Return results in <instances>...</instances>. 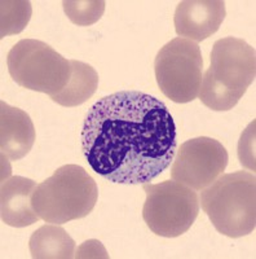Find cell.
<instances>
[{"instance_id": "6da1fadb", "label": "cell", "mask_w": 256, "mask_h": 259, "mask_svg": "<svg viewBox=\"0 0 256 259\" xmlns=\"http://www.w3.org/2000/svg\"><path fill=\"white\" fill-rule=\"evenodd\" d=\"M82 150L94 172L117 184H146L170 167L177 150L174 118L163 101L119 91L89 108Z\"/></svg>"}, {"instance_id": "7a4b0ae2", "label": "cell", "mask_w": 256, "mask_h": 259, "mask_svg": "<svg viewBox=\"0 0 256 259\" xmlns=\"http://www.w3.org/2000/svg\"><path fill=\"white\" fill-rule=\"evenodd\" d=\"M210 61L198 97L211 110H232L255 80V48L243 39L227 36L215 41Z\"/></svg>"}, {"instance_id": "3957f363", "label": "cell", "mask_w": 256, "mask_h": 259, "mask_svg": "<svg viewBox=\"0 0 256 259\" xmlns=\"http://www.w3.org/2000/svg\"><path fill=\"white\" fill-rule=\"evenodd\" d=\"M200 206L219 233L232 239L247 236L256 227V178L236 171L220 175L200 193Z\"/></svg>"}, {"instance_id": "277c9868", "label": "cell", "mask_w": 256, "mask_h": 259, "mask_svg": "<svg viewBox=\"0 0 256 259\" xmlns=\"http://www.w3.org/2000/svg\"><path fill=\"white\" fill-rule=\"evenodd\" d=\"M97 198L93 178L82 166L65 165L38 184L31 201L45 223L64 224L91 214Z\"/></svg>"}, {"instance_id": "5b68a950", "label": "cell", "mask_w": 256, "mask_h": 259, "mask_svg": "<svg viewBox=\"0 0 256 259\" xmlns=\"http://www.w3.org/2000/svg\"><path fill=\"white\" fill-rule=\"evenodd\" d=\"M7 66L18 85L49 97L62 91L71 75L70 60L36 39H22L13 46L7 56Z\"/></svg>"}, {"instance_id": "8992f818", "label": "cell", "mask_w": 256, "mask_h": 259, "mask_svg": "<svg viewBox=\"0 0 256 259\" xmlns=\"http://www.w3.org/2000/svg\"><path fill=\"white\" fill-rule=\"evenodd\" d=\"M146 200L142 218L149 230L161 237H179L190 230L199 214V198L194 189L175 180L142 184Z\"/></svg>"}, {"instance_id": "52a82bcc", "label": "cell", "mask_w": 256, "mask_h": 259, "mask_svg": "<svg viewBox=\"0 0 256 259\" xmlns=\"http://www.w3.org/2000/svg\"><path fill=\"white\" fill-rule=\"evenodd\" d=\"M154 71L166 97L176 104L191 103L198 97L203 77L200 47L189 39H172L157 53Z\"/></svg>"}, {"instance_id": "ba28073f", "label": "cell", "mask_w": 256, "mask_h": 259, "mask_svg": "<svg viewBox=\"0 0 256 259\" xmlns=\"http://www.w3.org/2000/svg\"><path fill=\"white\" fill-rule=\"evenodd\" d=\"M175 154L171 177L194 191H202L225 171L229 154L223 144L207 136L190 139Z\"/></svg>"}, {"instance_id": "9c48e42d", "label": "cell", "mask_w": 256, "mask_h": 259, "mask_svg": "<svg viewBox=\"0 0 256 259\" xmlns=\"http://www.w3.org/2000/svg\"><path fill=\"white\" fill-rule=\"evenodd\" d=\"M225 16L223 0H184L175 11V30L180 38L203 41L220 29Z\"/></svg>"}, {"instance_id": "30bf717a", "label": "cell", "mask_w": 256, "mask_h": 259, "mask_svg": "<svg viewBox=\"0 0 256 259\" xmlns=\"http://www.w3.org/2000/svg\"><path fill=\"white\" fill-rule=\"evenodd\" d=\"M36 187L38 184L34 180L18 175L2 183L0 212L3 223L15 228H24L40 219L31 201Z\"/></svg>"}, {"instance_id": "8fae6325", "label": "cell", "mask_w": 256, "mask_h": 259, "mask_svg": "<svg viewBox=\"0 0 256 259\" xmlns=\"http://www.w3.org/2000/svg\"><path fill=\"white\" fill-rule=\"evenodd\" d=\"M36 133L26 112L0 103V149L2 156L18 161L29 154L35 143Z\"/></svg>"}, {"instance_id": "7c38bea8", "label": "cell", "mask_w": 256, "mask_h": 259, "mask_svg": "<svg viewBox=\"0 0 256 259\" xmlns=\"http://www.w3.org/2000/svg\"><path fill=\"white\" fill-rule=\"evenodd\" d=\"M34 259L75 258V242L60 224H45L35 231L29 240Z\"/></svg>"}, {"instance_id": "4fadbf2b", "label": "cell", "mask_w": 256, "mask_h": 259, "mask_svg": "<svg viewBox=\"0 0 256 259\" xmlns=\"http://www.w3.org/2000/svg\"><path fill=\"white\" fill-rule=\"evenodd\" d=\"M71 75L68 84L59 94L50 96L61 106L74 108L84 104L98 89V74L89 64L70 60Z\"/></svg>"}, {"instance_id": "5bb4252c", "label": "cell", "mask_w": 256, "mask_h": 259, "mask_svg": "<svg viewBox=\"0 0 256 259\" xmlns=\"http://www.w3.org/2000/svg\"><path fill=\"white\" fill-rule=\"evenodd\" d=\"M2 22L0 38L18 34L29 24L33 8L26 0H2Z\"/></svg>"}, {"instance_id": "9a60e30c", "label": "cell", "mask_w": 256, "mask_h": 259, "mask_svg": "<svg viewBox=\"0 0 256 259\" xmlns=\"http://www.w3.org/2000/svg\"><path fill=\"white\" fill-rule=\"evenodd\" d=\"M106 3L103 0H64L62 8L69 20L78 26L96 24L105 12Z\"/></svg>"}, {"instance_id": "2e32d148", "label": "cell", "mask_w": 256, "mask_h": 259, "mask_svg": "<svg viewBox=\"0 0 256 259\" xmlns=\"http://www.w3.org/2000/svg\"><path fill=\"white\" fill-rule=\"evenodd\" d=\"M98 250H105L103 245H101V242L97 241V240H89V241H85L84 244L79 247L78 253L75 254V258H85L87 253H91L92 256H94V258H97V256L106 258L104 254L98 253Z\"/></svg>"}]
</instances>
